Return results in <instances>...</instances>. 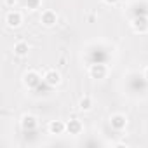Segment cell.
Listing matches in <instances>:
<instances>
[{
  "label": "cell",
  "mask_w": 148,
  "mask_h": 148,
  "mask_svg": "<svg viewBox=\"0 0 148 148\" xmlns=\"http://www.w3.org/2000/svg\"><path fill=\"white\" fill-rule=\"evenodd\" d=\"M132 28L139 33H145L148 30V18L146 14H139V16H134L132 19Z\"/></svg>",
  "instance_id": "cell-1"
},
{
  "label": "cell",
  "mask_w": 148,
  "mask_h": 148,
  "mask_svg": "<svg viewBox=\"0 0 148 148\" xmlns=\"http://www.w3.org/2000/svg\"><path fill=\"white\" fill-rule=\"evenodd\" d=\"M40 82H44V79L38 75L37 71H28L26 75H25V84L28 87H32V89H37L40 86Z\"/></svg>",
  "instance_id": "cell-2"
},
{
  "label": "cell",
  "mask_w": 148,
  "mask_h": 148,
  "mask_svg": "<svg viewBox=\"0 0 148 148\" xmlns=\"http://www.w3.org/2000/svg\"><path fill=\"white\" fill-rule=\"evenodd\" d=\"M5 23L11 26V28H16L21 25V12L18 11H9L7 16H5Z\"/></svg>",
  "instance_id": "cell-3"
},
{
  "label": "cell",
  "mask_w": 148,
  "mask_h": 148,
  "mask_svg": "<svg viewBox=\"0 0 148 148\" xmlns=\"http://www.w3.org/2000/svg\"><path fill=\"white\" fill-rule=\"evenodd\" d=\"M91 75L94 79H103L106 75V66H105V63H92L91 64Z\"/></svg>",
  "instance_id": "cell-4"
},
{
  "label": "cell",
  "mask_w": 148,
  "mask_h": 148,
  "mask_svg": "<svg viewBox=\"0 0 148 148\" xmlns=\"http://www.w3.org/2000/svg\"><path fill=\"white\" fill-rule=\"evenodd\" d=\"M21 127H23V131H26V132L35 131V127H37V119H35L33 115H25L23 120H21Z\"/></svg>",
  "instance_id": "cell-5"
},
{
  "label": "cell",
  "mask_w": 148,
  "mask_h": 148,
  "mask_svg": "<svg viewBox=\"0 0 148 148\" xmlns=\"http://www.w3.org/2000/svg\"><path fill=\"white\" fill-rule=\"evenodd\" d=\"M44 84L49 86V87L58 86V84H59V73L54 71V70H49V71L45 73V77H44Z\"/></svg>",
  "instance_id": "cell-6"
},
{
  "label": "cell",
  "mask_w": 148,
  "mask_h": 148,
  "mask_svg": "<svg viewBox=\"0 0 148 148\" xmlns=\"http://www.w3.org/2000/svg\"><path fill=\"white\" fill-rule=\"evenodd\" d=\"M56 12H52V11H45L44 14H42V18H40V21H42V25L44 26H54L56 25Z\"/></svg>",
  "instance_id": "cell-7"
},
{
  "label": "cell",
  "mask_w": 148,
  "mask_h": 148,
  "mask_svg": "<svg viewBox=\"0 0 148 148\" xmlns=\"http://www.w3.org/2000/svg\"><path fill=\"white\" fill-rule=\"evenodd\" d=\"M125 124H127V120H125L124 115H113V117H112V127H113V129L120 131V129L125 127Z\"/></svg>",
  "instance_id": "cell-8"
},
{
  "label": "cell",
  "mask_w": 148,
  "mask_h": 148,
  "mask_svg": "<svg viewBox=\"0 0 148 148\" xmlns=\"http://www.w3.org/2000/svg\"><path fill=\"white\" fill-rule=\"evenodd\" d=\"M66 131H68L70 134H79V132L82 131V124H80L79 120H70V122L66 124Z\"/></svg>",
  "instance_id": "cell-9"
},
{
  "label": "cell",
  "mask_w": 148,
  "mask_h": 148,
  "mask_svg": "<svg viewBox=\"0 0 148 148\" xmlns=\"http://www.w3.org/2000/svg\"><path fill=\"white\" fill-rule=\"evenodd\" d=\"M49 129H51V132L52 134H61L64 129H66V125L63 124V122H59V120H56V122H51V125H49Z\"/></svg>",
  "instance_id": "cell-10"
},
{
  "label": "cell",
  "mask_w": 148,
  "mask_h": 148,
  "mask_svg": "<svg viewBox=\"0 0 148 148\" xmlns=\"http://www.w3.org/2000/svg\"><path fill=\"white\" fill-rule=\"evenodd\" d=\"M14 52H16L18 56H26V54H28V44H26V42H18V44L14 45Z\"/></svg>",
  "instance_id": "cell-11"
},
{
  "label": "cell",
  "mask_w": 148,
  "mask_h": 148,
  "mask_svg": "<svg viewBox=\"0 0 148 148\" xmlns=\"http://www.w3.org/2000/svg\"><path fill=\"white\" fill-rule=\"evenodd\" d=\"M80 108H82V110H89V108H91V98H89V96H86V98L80 99Z\"/></svg>",
  "instance_id": "cell-12"
},
{
  "label": "cell",
  "mask_w": 148,
  "mask_h": 148,
  "mask_svg": "<svg viewBox=\"0 0 148 148\" xmlns=\"http://www.w3.org/2000/svg\"><path fill=\"white\" fill-rule=\"evenodd\" d=\"M25 4L28 5V9H37L38 4H40V0H25Z\"/></svg>",
  "instance_id": "cell-13"
},
{
  "label": "cell",
  "mask_w": 148,
  "mask_h": 148,
  "mask_svg": "<svg viewBox=\"0 0 148 148\" xmlns=\"http://www.w3.org/2000/svg\"><path fill=\"white\" fill-rule=\"evenodd\" d=\"M106 4H115V2H119V0H105Z\"/></svg>",
  "instance_id": "cell-14"
},
{
  "label": "cell",
  "mask_w": 148,
  "mask_h": 148,
  "mask_svg": "<svg viewBox=\"0 0 148 148\" xmlns=\"http://www.w3.org/2000/svg\"><path fill=\"white\" fill-rule=\"evenodd\" d=\"M145 79H148V68L145 70Z\"/></svg>",
  "instance_id": "cell-15"
}]
</instances>
